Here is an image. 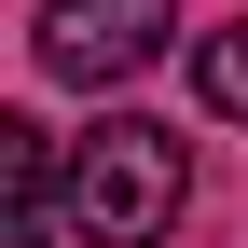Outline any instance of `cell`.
<instances>
[{
    "mask_svg": "<svg viewBox=\"0 0 248 248\" xmlns=\"http://www.w3.org/2000/svg\"><path fill=\"white\" fill-rule=\"evenodd\" d=\"M193 193V152L166 138L152 110H110L97 138H69V234L83 248H152Z\"/></svg>",
    "mask_w": 248,
    "mask_h": 248,
    "instance_id": "obj_1",
    "label": "cell"
},
{
    "mask_svg": "<svg viewBox=\"0 0 248 248\" xmlns=\"http://www.w3.org/2000/svg\"><path fill=\"white\" fill-rule=\"evenodd\" d=\"M28 42H42V83H138L179 42V0H55Z\"/></svg>",
    "mask_w": 248,
    "mask_h": 248,
    "instance_id": "obj_2",
    "label": "cell"
},
{
    "mask_svg": "<svg viewBox=\"0 0 248 248\" xmlns=\"http://www.w3.org/2000/svg\"><path fill=\"white\" fill-rule=\"evenodd\" d=\"M193 97L221 110V124H248V28H234V14H221V28L193 42Z\"/></svg>",
    "mask_w": 248,
    "mask_h": 248,
    "instance_id": "obj_3",
    "label": "cell"
}]
</instances>
